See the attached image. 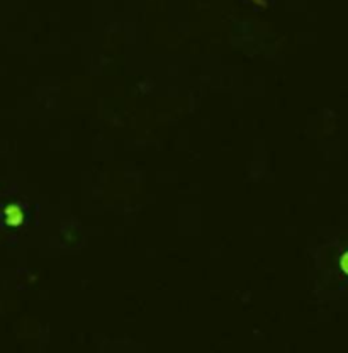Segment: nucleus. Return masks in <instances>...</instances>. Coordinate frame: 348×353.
Returning <instances> with one entry per match:
<instances>
[{
  "instance_id": "obj_1",
  "label": "nucleus",
  "mask_w": 348,
  "mask_h": 353,
  "mask_svg": "<svg viewBox=\"0 0 348 353\" xmlns=\"http://www.w3.org/2000/svg\"><path fill=\"white\" fill-rule=\"evenodd\" d=\"M3 214H5V222L9 226H19V224H22V221H24V214H22V211L19 206H15V204H10V206H7L5 211H3Z\"/></svg>"
},
{
  "instance_id": "obj_2",
  "label": "nucleus",
  "mask_w": 348,
  "mask_h": 353,
  "mask_svg": "<svg viewBox=\"0 0 348 353\" xmlns=\"http://www.w3.org/2000/svg\"><path fill=\"white\" fill-rule=\"evenodd\" d=\"M342 269H343L345 274H348V253H345L342 257Z\"/></svg>"
}]
</instances>
